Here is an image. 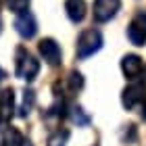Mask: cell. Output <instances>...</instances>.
<instances>
[{"label":"cell","mask_w":146,"mask_h":146,"mask_svg":"<svg viewBox=\"0 0 146 146\" xmlns=\"http://www.w3.org/2000/svg\"><path fill=\"white\" fill-rule=\"evenodd\" d=\"M4 77H6V73H4V69H2V67H0V84H2V79H4Z\"/></svg>","instance_id":"18"},{"label":"cell","mask_w":146,"mask_h":146,"mask_svg":"<svg viewBox=\"0 0 146 146\" xmlns=\"http://www.w3.org/2000/svg\"><path fill=\"white\" fill-rule=\"evenodd\" d=\"M65 11H67V17L73 23H79V21H84L88 6H86V0H67L65 2Z\"/></svg>","instance_id":"10"},{"label":"cell","mask_w":146,"mask_h":146,"mask_svg":"<svg viewBox=\"0 0 146 146\" xmlns=\"http://www.w3.org/2000/svg\"><path fill=\"white\" fill-rule=\"evenodd\" d=\"M142 71H144V86H146V67H142Z\"/></svg>","instance_id":"19"},{"label":"cell","mask_w":146,"mask_h":146,"mask_svg":"<svg viewBox=\"0 0 146 146\" xmlns=\"http://www.w3.org/2000/svg\"><path fill=\"white\" fill-rule=\"evenodd\" d=\"M100 48H102V34L98 29H86L77 38L75 52H77V58H88L92 54H96Z\"/></svg>","instance_id":"2"},{"label":"cell","mask_w":146,"mask_h":146,"mask_svg":"<svg viewBox=\"0 0 146 146\" xmlns=\"http://www.w3.org/2000/svg\"><path fill=\"white\" fill-rule=\"evenodd\" d=\"M0 9H2V0H0Z\"/></svg>","instance_id":"20"},{"label":"cell","mask_w":146,"mask_h":146,"mask_svg":"<svg viewBox=\"0 0 146 146\" xmlns=\"http://www.w3.org/2000/svg\"><path fill=\"white\" fill-rule=\"evenodd\" d=\"M142 117L146 119V98H142Z\"/></svg>","instance_id":"17"},{"label":"cell","mask_w":146,"mask_h":146,"mask_svg":"<svg viewBox=\"0 0 146 146\" xmlns=\"http://www.w3.org/2000/svg\"><path fill=\"white\" fill-rule=\"evenodd\" d=\"M142 98H144V86H140V84H131L121 92V104L127 111L134 109L136 104H140Z\"/></svg>","instance_id":"8"},{"label":"cell","mask_w":146,"mask_h":146,"mask_svg":"<svg viewBox=\"0 0 146 146\" xmlns=\"http://www.w3.org/2000/svg\"><path fill=\"white\" fill-rule=\"evenodd\" d=\"M15 31L23 40H31L38 34V21L36 17L31 15L29 11H23V13H17V19H15Z\"/></svg>","instance_id":"4"},{"label":"cell","mask_w":146,"mask_h":146,"mask_svg":"<svg viewBox=\"0 0 146 146\" xmlns=\"http://www.w3.org/2000/svg\"><path fill=\"white\" fill-rule=\"evenodd\" d=\"M127 38L134 46L146 44V13H138L127 27Z\"/></svg>","instance_id":"6"},{"label":"cell","mask_w":146,"mask_h":146,"mask_svg":"<svg viewBox=\"0 0 146 146\" xmlns=\"http://www.w3.org/2000/svg\"><path fill=\"white\" fill-rule=\"evenodd\" d=\"M34 92L31 90H25L23 92V102H21V107H19V115L21 117H27L29 115V111H31V107H34Z\"/></svg>","instance_id":"12"},{"label":"cell","mask_w":146,"mask_h":146,"mask_svg":"<svg viewBox=\"0 0 146 146\" xmlns=\"http://www.w3.org/2000/svg\"><path fill=\"white\" fill-rule=\"evenodd\" d=\"M121 0H94V19L98 23H107L119 13Z\"/></svg>","instance_id":"5"},{"label":"cell","mask_w":146,"mask_h":146,"mask_svg":"<svg viewBox=\"0 0 146 146\" xmlns=\"http://www.w3.org/2000/svg\"><path fill=\"white\" fill-rule=\"evenodd\" d=\"M67 84H69V90H71V92L82 90V88H84V77H82V73L71 71V73H69V77H67Z\"/></svg>","instance_id":"15"},{"label":"cell","mask_w":146,"mask_h":146,"mask_svg":"<svg viewBox=\"0 0 146 146\" xmlns=\"http://www.w3.org/2000/svg\"><path fill=\"white\" fill-rule=\"evenodd\" d=\"M71 119H73V123H77V125H88L90 123V117L84 113L82 107H71Z\"/></svg>","instance_id":"14"},{"label":"cell","mask_w":146,"mask_h":146,"mask_svg":"<svg viewBox=\"0 0 146 146\" xmlns=\"http://www.w3.org/2000/svg\"><path fill=\"white\" fill-rule=\"evenodd\" d=\"M69 140V131L67 129H58L48 138V146H65Z\"/></svg>","instance_id":"13"},{"label":"cell","mask_w":146,"mask_h":146,"mask_svg":"<svg viewBox=\"0 0 146 146\" xmlns=\"http://www.w3.org/2000/svg\"><path fill=\"white\" fill-rule=\"evenodd\" d=\"M6 6L17 15V13H23L29 9V0H6Z\"/></svg>","instance_id":"16"},{"label":"cell","mask_w":146,"mask_h":146,"mask_svg":"<svg viewBox=\"0 0 146 146\" xmlns=\"http://www.w3.org/2000/svg\"><path fill=\"white\" fill-rule=\"evenodd\" d=\"M0 146H2V144H0Z\"/></svg>","instance_id":"21"},{"label":"cell","mask_w":146,"mask_h":146,"mask_svg":"<svg viewBox=\"0 0 146 146\" xmlns=\"http://www.w3.org/2000/svg\"><path fill=\"white\" fill-rule=\"evenodd\" d=\"M0 138H2V146H23L25 144V138L21 136V131L15 129V127H4Z\"/></svg>","instance_id":"11"},{"label":"cell","mask_w":146,"mask_h":146,"mask_svg":"<svg viewBox=\"0 0 146 146\" xmlns=\"http://www.w3.org/2000/svg\"><path fill=\"white\" fill-rule=\"evenodd\" d=\"M38 50H40L42 58L50 65V67H58V65H61V61H63V52H61V46L56 44L54 38H44V40H40Z\"/></svg>","instance_id":"3"},{"label":"cell","mask_w":146,"mask_h":146,"mask_svg":"<svg viewBox=\"0 0 146 146\" xmlns=\"http://www.w3.org/2000/svg\"><path fill=\"white\" fill-rule=\"evenodd\" d=\"M142 67H144L142 58L138 54H125L121 58V71H123V75L127 79H136L142 73Z\"/></svg>","instance_id":"9"},{"label":"cell","mask_w":146,"mask_h":146,"mask_svg":"<svg viewBox=\"0 0 146 146\" xmlns=\"http://www.w3.org/2000/svg\"><path fill=\"white\" fill-rule=\"evenodd\" d=\"M15 73L17 77L25 79V82L36 79V75L40 73V61L23 46H19L15 52Z\"/></svg>","instance_id":"1"},{"label":"cell","mask_w":146,"mask_h":146,"mask_svg":"<svg viewBox=\"0 0 146 146\" xmlns=\"http://www.w3.org/2000/svg\"><path fill=\"white\" fill-rule=\"evenodd\" d=\"M15 115V90H0V123H9Z\"/></svg>","instance_id":"7"}]
</instances>
